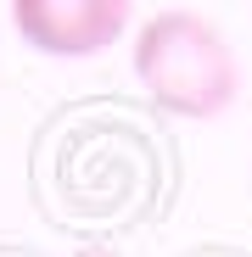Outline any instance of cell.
<instances>
[{"mask_svg": "<svg viewBox=\"0 0 252 257\" xmlns=\"http://www.w3.org/2000/svg\"><path fill=\"white\" fill-rule=\"evenodd\" d=\"M135 78L157 112L207 123L241 95V67L230 39L202 12H157L135 39Z\"/></svg>", "mask_w": 252, "mask_h": 257, "instance_id": "6da1fadb", "label": "cell"}, {"mask_svg": "<svg viewBox=\"0 0 252 257\" xmlns=\"http://www.w3.org/2000/svg\"><path fill=\"white\" fill-rule=\"evenodd\" d=\"M135 0H12V23L39 56L78 62L118 45Z\"/></svg>", "mask_w": 252, "mask_h": 257, "instance_id": "7a4b0ae2", "label": "cell"}, {"mask_svg": "<svg viewBox=\"0 0 252 257\" xmlns=\"http://www.w3.org/2000/svg\"><path fill=\"white\" fill-rule=\"evenodd\" d=\"M78 257H118V251H78Z\"/></svg>", "mask_w": 252, "mask_h": 257, "instance_id": "3957f363", "label": "cell"}]
</instances>
